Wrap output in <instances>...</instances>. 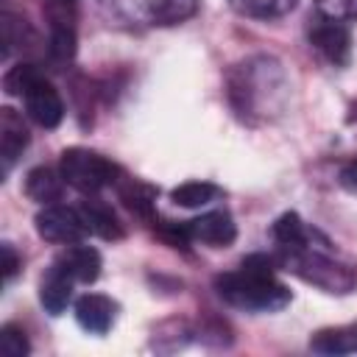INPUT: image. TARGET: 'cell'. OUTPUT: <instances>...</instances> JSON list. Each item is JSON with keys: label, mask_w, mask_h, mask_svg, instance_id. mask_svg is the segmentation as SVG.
<instances>
[{"label": "cell", "mask_w": 357, "mask_h": 357, "mask_svg": "<svg viewBox=\"0 0 357 357\" xmlns=\"http://www.w3.org/2000/svg\"><path fill=\"white\" fill-rule=\"evenodd\" d=\"M271 237L276 243L273 259L279 271L329 296H349L357 290V265L346 259L321 229L304 223L298 212H282L271 226Z\"/></svg>", "instance_id": "obj_1"}, {"label": "cell", "mask_w": 357, "mask_h": 357, "mask_svg": "<svg viewBox=\"0 0 357 357\" xmlns=\"http://www.w3.org/2000/svg\"><path fill=\"white\" fill-rule=\"evenodd\" d=\"M290 100V78L284 64L271 53H251L226 70V103L237 120L248 126L273 123Z\"/></svg>", "instance_id": "obj_2"}, {"label": "cell", "mask_w": 357, "mask_h": 357, "mask_svg": "<svg viewBox=\"0 0 357 357\" xmlns=\"http://www.w3.org/2000/svg\"><path fill=\"white\" fill-rule=\"evenodd\" d=\"M279 265L273 254H248L231 271L212 279L218 298L243 312H279L293 301L290 287L276 276Z\"/></svg>", "instance_id": "obj_3"}, {"label": "cell", "mask_w": 357, "mask_h": 357, "mask_svg": "<svg viewBox=\"0 0 357 357\" xmlns=\"http://www.w3.org/2000/svg\"><path fill=\"white\" fill-rule=\"evenodd\" d=\"M3 92L11 98H20L25 106V114L39 128H59L64 120V98L61 92L47 81L39 64L33 61H17L3 75Z\"/></svg>", "instance_id": "obj_4"}, {"label": "cell", "mask_w": 357, "mask_h": 357, "mask_svg": "<svg viewBox=\"0 0 357 357\" xmlns=\"http://www.w3.org/2000/svg\"><path fill=\"white\" fill-rule=\"evenodd\" d=\"M103 20L123 31L181 25L198 11V0H98Z\"/></svg>", "instance_id": "obj_5"}, {"label": "cell", "mask_w": 357, "mask_h": 357, "mask_svg": "<svg viewBox=\"0 0 357 357\" xmlns=\"http://www.w3.org/2000/svg\"><path fill=\"white\" fill-rule=\"evenodd\" d=\"M59 170L67 181V187H73L81 195H98L100 190L114 187L117 178L123 176V167L114 159H109L92 148H84V145L64 148L59 156Z\"/></svg>", "instance_id": "obj_6"}, {"label": "cell", "mask_w": 357, "mask_h": 357, "mask_svg": "<svg viewBox=\"0 0 357 357\" xmlns=\"http://www.w3.org/2000/svg\"><path fill=\"white\" fill-rule=\"evenodd\" d=\"M47 25L45 61L50 70H70L78 50V0H39Z\"/></svg>", "instance_id": "obj_7"}, {"label": "cell", "mask_w": 357, "mask_h": 357, "mask_svg": "<svg viewBox=\"0 0 357 357\" xmlns=\"http://www.w3.org/2000/svg\"><path fill=\"white\" fill-rule=\"evenodd\" d=\"M307 42L310 47L332 67H346L351 59V31L343 20L326 14H310L307 20Z\"/></svg>", "instance_id": "obj_8"}, {"label": "cell", "mask_w": 357, "mask_h": 357, "mask_svg": "<svg viewBox=\"0 0 357 357\" xmlns=\"http://www.w3.org/2000/svg\"><path fill=\"white\" fill-rule=\"evenodd\" d=\"M33 226H36V234L45 243H53V245L84 243V237L89 234V229H86V223L81 218V209L59 204V201L42 206L36 212V218H33Z\"/></svg>", "instance_id": "obj_9"}, {"label": "cell", "mask_w": 357, "mask_h": 357, "mask_svg": "<svg viewBox=\"0 0 357 357\" xmlns=\"http://www.w3.org/2000/svg\"><path fill=\"white\" fill-rule=\"evenodd\" d=\"M112 190L117 192L120 204H123L134 218H139L142 223L151 226V223L159 218V212H156L159 187H156V184H151V181H145V178H137V176H128V173L123 170V176L117 178V184H114Z\"/></svg>", "instance_id": "obj_10"}, {"label": "cell", "mask_w": 357, "mask_h": 357, "mask_svg": "<svg viewBox=\"0 0 357 357\" xmlns=\"http://www.w3.org/2000/svg\"><path fill=\"white\" fill-rule=\"evenodd\" d=\"M117 312H120V304L106 293H84L73 304V315L78 326L89 335H106L114 326Z\"/></svg>", "instance_id": "obj_11"}, {"label": "cell", "mask_w": 357, "mask_h": 357, "mask_svg": "<svg viewBox=\"0 0 357 357\" xmlns=\"http://www.w3.org/2000/svg\"><path fill=\"white\" fill-rule=\"evenodd\" d=\"M187 229H190L192 243H201L209 248H229L237 240V223L229 209L204 212L201 218L187 220Z\"/></svg>", "instance_id": "obj_12"}, {"label": "cell", "mask_w": 357, "mask_h": 357, "mask_svg": "<svg viewBox=\"0 0 357 357\" xmlns=\"http://www.w3.org/2000/svg\"><path fill=\"white\" fill-rule=\"evenodd\" d=\"M31 142L28 126L22 120V114L11 106L0 109V159H3V176H8L14 170V165L20 162V156L25 153Z\"/></svg>", "instance_id": "obj_13"}, {"label": "cell", "mask_w": 357, "mask_h": 357, "mask_svg": "<svg viewBox=\"0 0 357 357\" xmlns=\"http://www.w3.org/2000/svg\"><path fill=\"white\" fill-rule=\"evenodd\" d=\"M78 282L70 276V271L61 262H50L47 271L39 279V304L45 307L47 315H61L67 304L73 301V287Z\"/></svg>", "instance_id": "obj_14"}, {"label": "cell", "mask_w": 357, "mask_h": 357, "mask_svg": "<svg viewBox=\"0 0 357 357\" xmlns=\"http://www.w3.org/2000/svg\"><path fill=\"white\" fill-rule=\"evenodd\" d=\"M78 209H81V218H84L89 234H95L100 240H109V243H117V240L126 237L123 220L117 218V212L100 195H84V201L78 204Z\"/></svg>", "instance_id": "obj_15"}, {"label": "cell", "mask_w": 357, "mask_h": 357, "mask_svg": "<svg viewBox=\"0 0 357 357\" xmlns=\"http://www.w3.org/2000/svg\"><path fill=\"white\" fill-rule=\"evenodd\" d=\"M56 262H61L78 284H92V282L100 276V268H103L100 251L92 248V245H84V243L67 245V248L56 257Z\"/></svg>", "instance_id": "obj_16"}, {"label": "cell", "mask_w": 357, "mask_h": 357, "mask_svg": "<svg viewBox=\"0 0 357 357\" xmlns=\"http://www.w3.org/2000/svg\"><path fill=\"white\" fill-rule=\"evenodd\" d=\"M64 187H67V181H64L61 170L47 167V165H36L33 170H28V173H25V184H22L25 195H28L31 201L42 204V206L61 201Z\"/></svg>", "instance_id": "obj_17"}, {"label": "cell", "mask_w": 357, "mask_h": 357, "mask_svg": "<svg viewBox=\"0 0 357 357\" xmlns=\"http://www.w3.org/2000/svg\"><path fill=\"white\" fill-rule=\"evenodd\" d=\"M310 351L337 357V354H357V321L340 324V326H324L312 332L310 337Z\"/></svg>", "instance_id": "obj_18"}, {"label": "cell", "mask_w": 357, "mask_h": 357, "mask_svg": "<svg viewBox=\"0 0 357 357\" xmlns=\"http://www.w3.org/2000/svg\"><path fill=\"white\" fill-rule=\"evenodd\" d=\"M36 42H39V36H36L33 25L6 3V8H3V59L8 61L17 50L25 53Z\"/></svg>", "instance_id": "obj_19"}, {"label": "cell", "mask_w": 357, "mask_h": 357, "mask_svg": "<svg viewBox=\"0 0 357 357\" xmlns=\"http://www.w3.org/2000/svg\"><path fill=\"white\" fill-rule=\"evenodd\" d=\"M226 195L223 187H218L215 181H184L178 187L170 190V201L176 206H184V209H198V206H206L212 201H220Z\"/></svg>", "instance_id": "obj_20"}, {"label": "cell", "mask_w": 357, "mask_h": 357, "mask_svg": "<svg viewBox=\"0 0 357 357\" xmlns=\"http://www.w3.org/2000/svg\"><path fill=\"white\" fill-rule=\"evenodd\" d=\"M229 8L248 20H279L290 14L298 0H226Z\"/></svg>", "instance_id": "obj_21"}, {"label": "cell", "mask_w": 357, "mask_h": 357, "mask_svg": "<svg viewBox=\"0 0 357 357\" xmlns=\"http://www.w3.org/2000/svg\"><path fill=\"white\" fill-rule=\"evenodd\" d=\"M151 226H153V234H156L162 243H167L170 248H176V251H190L192 237H190L187 220H165V218H156Z\"/></svg>", "instance_id": "obj_22"}, {"label": "cell", "mask_w": 357, "mask_h": 357, "mask_svg": "<svg viewBox=\"0 0 357 357\" xmlns=\"http://www.w3.org/2000/svg\"><path fill=\"white\" fill-rule=\"evenodd\" d=\"M0 351L6 357H25V354H31V340H28V335H25V329L20 324L8 321V324L0 326Z\"/></svg>", "instance_id": "obj_23"}, {"label": "cell", "mask_w": 357, "mask_h": 357, "mask_svg": "<svg viewBox=\"0 0 357 357\" xmlns=\"http://www.w3.org/2000/svg\"><path fill=\"white\" fill-rule=\"evenodd\" d=\"M315 11L335 20H357V0H315Z\"/></svg>", "instance_id": "obj_24"}, {"label": "cell", "mask_w": 357, "mask_h": 357, "mask_svg": "<svg viewBox=\"0 0 357 357\" xmlns=\"http://www.w3.org/2000/svg\"><path fill=\"white\" fill-rule=\"evenodd\" d=\"M0 251H3V282L8 284V282L20 273L22 259H20V254L14 251V245H11V243H3V245H0Z\"/></svg>", "instance_id": "obj_25"}, {"label": "cell", "mask_w": 357, "mask_h": 357, "mask_svg": "<svg viewBox=\"0 0 357 357\" xmlns=\"http://www.w3.org/2000/svg\"><path fill=\"white\" fill-rule=\"evenodd\" d=\"M337 184L349 192H357V159H349L337 170Z\"/></svg>", "instance_id": "obj_26"}]
</instances>
